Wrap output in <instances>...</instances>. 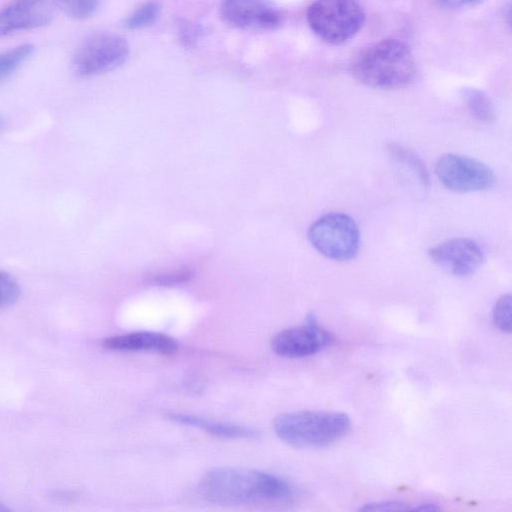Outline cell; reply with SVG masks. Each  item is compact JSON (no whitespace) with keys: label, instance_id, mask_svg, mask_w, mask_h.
Masks as SVG:
<instances>
[{"label":"cell","instance_id":"1","mask_svg":"<svg viewBox=\"0 0 512 512\" xmlns=\"http://www.w3.org/2000/svg\"><path fill=\"white\" fill-rule=\"evenodd\" d=\"M198 490L208 502L219 505H245L287 499L293 488L285 479L263 471L220 467L203 475Z\"/></svg>","mask_w":512,"mask_h":512},{"label":"cell","instance_id":"2","mask_svg":"<svg viewBox=\"0 0 512 512\" xmlns=\"http://www.w3.org/2000/svg\"><path fill=\"white\" fill-rule=\"evenodd\" d=\"M351 73L368 87L394 90L413 81L416 65L410 48L404 42L385 39L362 51L352 64Z\"/></svg>","mask_w":512,"mask_h":512},{"label":"cell","instance_id":"3","mask_svg":"<svg viewBox=\"0 0 512 512\" xmlns=\"http://www.w3.org/2000/svg\"><path fill=\"white\" fill-rule=\"evenodd\" d=\"M351 419L338 411H294L278 415L273 429L279 439L301 448L330 445L350 429Z\"/></svg>","mask_w":512,"mask_h":512},{"label":"cell","instance_id":"4","mask_svg":"<svg viewBox=\"0 0 512 512\" xmlns=\"http://www.w3.org/2000/svg\"><path fill=\"white\" fill-rule=\"evenodd\" d=\"M365 21L356 0H316L307 10L310 29L324 42L339 45L351 39Z\"/></svg>","mask_w":512,"mask_h":512},{"label":"cell","instance_id":"5","mask_svg":"<svg viewBox=\"0 0 512 512\" xmlns=\"http://www.w3.org/2000/svg\"><path fill=\"white\" fill-rule=\"evenodd\" d=\"M308 239L323 256L335 261H347L358 252L360 232L349 215L332 212L321 216L309 227Z\"/></svg>","mask_w":512,"mask_h":512},{"label":"cell","instance_id":"6","mask_svg":"<svg viewBox=\"0 0 512 512\" xmlns=\"http://www.w3.org/2000/svg\"><path fill=\"white\" fill-rule=\"evenodd\" d=\"M129 57V45L119 35L96 33L84 39L77 48L73 65L83 77L112 71L122 66Z\"/></svg>","mask_w":512,"mask_h":512},{"label":"cell","instance_id":"7","mask_svg":"<svg viewBox=\"0 0 512 512\" xmlns=\"http://www.w3.org/2000/svg\"><path fill=\"white\" fill-rule=\"evenodd\" d=\"M435 173L446 188L458 193L487 190L495 182L493 171L485 163L453 153L442 155L437 160Z\"/></svg>","mask_w":512,"mask_h":512},{"label":"cell","instance_id":"8","mask_svg":"<svg viewBox=\"0 0 512 512\" xmlns=\"http://www.w3.org/2000/svg\"><path fill=\"white\" fill-rule=\"evenodd\" d=\"M333 342V335L322 328L314 314L306 318V325L282 330L271 341L273 351L285 358L311 356Z\"/></svg>","mask_w":512,"mask_h":512},{"label":"cell","instance_id":"9","mask_svg":"<svg viewBox=\"0 0 512 512\" xmlns=\"http://www.w3.org/2000/svg\"><path fill=\"white\" fill-rule=\"evenodd\" d=\"M428 256L441 269L460 277L474 274L486 259L484 250L476 241L462 237L431 247Z\"/></svg>","mask_w":512,"mask_h":512},{"label":"cell","instance_id":"10","mask_svg":"<svg viewBox=\"0 0 512 512\" xmlns=\"http://www.w3.org/2000/svg\"><path fill=\"white\" fill-rule=\"evenodd\" d=\"M222 20L238 29L270 31L282 22L281 13L267 0H221Z\"/></svg>","mask_w":512,"mask_h":512},{"label":"cell","instance_id":"11","mask_svg":"<svg viewBox=\"0 0 512 512\" xmlns=\"http://www.w3.org/2000/svg\"><path fill=\"white\" fill-rule=\"evenodd\" d=\"M54 16L50 0H11L0 10V36L48 25Z\"/></svg>","mask_w":512,"mask_h":512},{"label":"cell","instance_id":"12","mask_svg":"<svg viewBox=\"0 0 512 512\" xmlns=\"http://www.w3.org/2000/svg\"><path fill=\"white\" fill-rule=\"evenodd\" d=\"M102 345L114 351H145L162 355H172L178 350V342L173 337L151 331L114 335L106 338Z\"/></svg>","mask_w":512,"mask_h":512},{"label":"cell","instance_id":"13","mask_svg":"<svg viewBox=\"0 0 512 512\" xmlns=\"http://www.w3.org/2000/svg\"><path fill=\"white\" fill-rule=\"evenodd\" d=\"M167 417L176 423L201 429L217 437L244 439L256 438L259 436V432L253 428L211 420L197 415L182 412H170L167 414Z\"/></svg>","mask_w":512,"mask_h":512},{"label":"cell","instance_id":"14","mask_svg":"<svg viewBox=\"0 0 512 512\" xmlns=\"http://www.w3.org/2000/svg\"><path fill=\"white\" fill-rule=\"evenodd\" d=\"M386 149L389 155L400 163L406 171H409L421 185H428V171L422 160L412 150L397 143H389Z\"/></svg>","mask_w":512,"mask_h":512},{"label":"cell","instance_id":"15","mask_svg":"<svg viewBox=\"0 0 512 512\" xmlns=\"http://www.w3.org/2000/svg\"><path fill=\"white\" fill-rule=\"evenodd\" d=\"M462 97L473 118L483 123H491L495 120V107L483 91L466 88L462 91Z\"/></svg>","mask_w":512,"mask_h":512},{"label":"cell","instance_id":"16","mask_svg":"<svg viewBox=\"0 0 512 512\" xmlns=\"http://www.w3.org/2000/svg\"><path fill=\"white\" fill-rule=\"evenodd\" d=\"M32 44H22L0 53V83L8 79L33 53Z\"/></svg>","mask_w":512,"mask_h":512},{"label":"cell","instance_id":"17","mask_svg":"<svg viewBox=\"0 0 512 512\" xmlns=\"http://www.w3.org/2000/svg\"><path fill=\"white\" fill-rule=\"evenodd\" d=\"M160 6L155 1H147L137 7L124 20L123 25L129 30H139L152 25L158 18Z\"/></svg>","mask_w":512,"mask_h":512},{"label":"cell","instance_id":"18","mask_svg":"<svg viewBox=\"0 0 512 512\" xmlns=\"http://www.w3.org/2000/svg\"><path fill=\"white\" fill-rule=\"evenodd\" d=\"M100 0H55L57 6L68 16L86 19L92 16Z\"/></svg>","mask_w":512,"mask_h":512},{"label":"cell","instance_id":"19","mask_svg":"<svg viewBox=\"0 0 512 512\" xmlns=\"http://www.w3.org/2000/svg\"><path fill=\"white\" fill-rule=\"evenodd\" d=\"M511 295H502L495 303L492 310L494 325L504 333L511 332Z\"/></svg>","mask_w":512,"mask_h":512},{"label":"cell","instance_id":"20","mask_svg":"<svg viewBox=\"0 0 512 512\" xmlns=\"http://www.w3.org/2000/svg\"><path fill=\"white\" fill-rule=\"evenodd\" d=\"M20 293L16 279L7 272L0 271V309L15 303Z\"/></svg>","mask_w":512,"mask_h":512},{"label":"cell","instance_id":"21","mask_svg":"<svg viewBox=\"0 0 512 512\" xmlns=\"http://www.w3.org/2000/svg\"><path fill=\"white\" fill-rule=\"evenodd\" d=\"M192 277V271L188 269H182L152 276L150 282L161 286H173L189 282Z\"/></svg>","mask_w":512,"mask_h":512},{"label":"cell","instance_id":"22","mask_svg":"<svg viewBox=\"0 0 512 512\" xmlns=\"http://www.w3.org/2000/svg\"><path fill=\"white\" fill-rule=\"evenodd\" d=\"M362 511H405L413 510L408 504L399 501H378L365 504Z\"/></svg>","mask_w":512,"mask_h":512},{"label":"cell","instance_id":"23","mask_svg":"<svg viewBox=\"0 0 512 512\" xmlns=\"http://www.w3.org/2000/svg\"><path fill=\"white\" fill-rule=\"evenodd\" d=\"M437 1L447 7L462 8V7L476 5L483 0H437Z\"/></svg>","mask_w":512,"mask_h":512},{"label":"cell","instance_id":"24","mask_svg":"<svg viewBox=\"0 0 512 512\" xmlns=\"http://www.w3.org/2000/svg\"><path fill=\"white\" fill-rule=\"evenodd\" d=\"M198 33L199 31L198 29H196V26L192 25H185L181 29L183 41H185L187 44H191L192 42H194L198 36Z\"/></svg>","mask_w":512,"mask_h":512},{"label":"cell","instance_id":"25","mask_svg":"<svg viewBox=\"0 0 512 512\" xmlns=\"http://www.w3.org/2000/svg\"><path fill=\"white\" fill-rule=\"evenodd\" d=\"M439 509H440L439 507H437L435 504H431V503L419 504V505H416L413 507V510H419V511H436Z\"/></svg>","mask_w":512,"mask_h":512},{"label":"cell","instance_id":"26","mask_svg":"<svg viewBox=\"0 0 512 512\" xmlns=\"http://www.w3.org/2000/svg\"><path fill=\"white\" fill-rule=\"evenodd\" d=\"M0 125H1V122H0Z\"/></svg>","mask_w":512,"mask_h":512}]
</instances>
